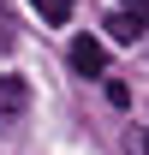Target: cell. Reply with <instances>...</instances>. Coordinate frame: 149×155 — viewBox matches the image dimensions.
<instances>
[{
    "instance_id": "1",
    "label": "cell",
    "mask_w": 149,
    "mask_h": 155,
    "mask_svg": "<svg viewBox=\"0 0 149 155\" xmlns=\"http://www.w3.org/2000/svg\"><path fill=\"white\" fill-rule=\"evenodd\" d=\"M66 60H72L78 78H101V72H108V48H101L95 36H78L72 48H66Z\"/></svg>"
},
{
    "instance_id": "3",
    "label": "cell",
    "mask_w": 149,
    "mask_h": 155,
    "mask_svg": "<svg viewBox=\"0 0 149 155\" xmlns=\"http://www.w3.org/2000/svg\"><path fill=\"white\" fill-rule=\"evenodd\" d=\"M143 30H149V12H131V6H119V12L108 18V36L113 42H137Z\"/></svg>"
},
{
    "instance_id": "2",
    "label": "cell",
    "mask_w": 149,
    "mask_h": 155,
    "mask_svg": "<svg viewBox=\"0 0 149 155\" xmlns=\"http://www.w3.org/2000/svg\"><path fill=\"white\" fill-rule=\"evenodd\" d=\"M24 107H30V84H24L18 72H6L0 78V119H18Z\"/></svg>"
},
{
    "instance_id": "4",
    "label": "cell",
    "mask_w": 149,
    "mask_h": 155,
    "mask_svg": "<svg viewBox=\"0 0 149 155\" xmlns=\"http://www.w3.org/2000/svg\"><path fill=\"white\" fill-rule=\"evenodd\" d=\"M30 6L42 12V24H66V18H72V6H78V0H30Z\"/></svg>"
},
{
    "instance_id": "6",
    "label": "cell",
    "mask_w": 149,
    "mask_h": 155,
    "mask_svg": "<svg viewBox=\"0 0 149 155\" xmlns=\"http://www.w3.org/2000/svg\"><path fill=\"white\" fill-rule=\"evenodd\" d=\"M119 6H131V12H149V0H119Z\"/></svg>"
},
{
    "instance_id": "5",
    "label": "cell",
    "mask_w": 149,
    "mask_h": 155,
    "mask_svg": "<svg viewBox=\"0 0 149 155\" xmlns=\"http://www.w3.org/2000/svg\"><path fill=\"white\" fill-rule=\"evenodd\" d=\"M12 42H18V24H12V6H6V0H0V54H6V48H12Z\"/></svg>"
}]
</instances>
